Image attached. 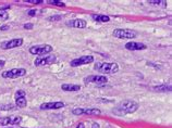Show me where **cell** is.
Here are the masks:
<instances>
[{"label": "cell", "mask_w": 172, "mask_h": 128, "mask_svg": "<svg viewBox=\"0 0 172 128\" xmlns=\"http://www.w3.org/2000/svg\"><path fill=\"white\" fill-rule=\"evenodd\" d=\"M49 5H58V7H64V2L60 1V0H48L47 1Z\"/></svg>", "instance_id": "obj_19"}, {"label": "cell", "mask_w": 172, "mask_h": 128, "mask_svg": "<svg viewBox=\"0 0 172 128\" xmlns=\"http://www.w3.org/2000/svg\"><path fill=\"white\" fill-rule=\"evenodd\" d=\"M5 60H0V71L5 67Z\"/></svg>", "instance_id": "obj_26"}, {"label": "cell", "mask_w": 172, "mask_h": 128, "mask_svg": "<svg viewBox=\"0 0 172 128\" xmlns=\"http://www.w3.org/2000/svg\"><path fill=\"white\" fill-rule=\"evenodd\" d=\"M76 128H85V125H84L83 123H80L79 125H77V127Z\"/></svg>", "instance_id": "obj_30"}, {"label": "cell", "mask_w": 172, "mask_h": 128, "mask_svg": "<svg viewBox=\"0 0 172 128\" xmlns=\"http://www.w3.org/2000/svg\"><path fill=\"white\" fill-rule=\"evenodd\" d=\"M9 28V26H7V25H3V26H0V31H7Z\"/></svg>", "instance_id": "obj_28"}, {"label": "cell", "mask_w": 172, "mask_h": 128, "mask_svg": "<svg viewBox=\"0 0 172 128\" xmlns=\"http://www.w3.org/2000/svg\"><path fill=\"white\" fill-rule=\"evenodd\" d=\"M54 50L52 46L50 45H40V46H33L30 48V53L35 54V55H45L47 53H50Z\"/></svg>", "instance_id": "obj_4"}, {"label": "cell", "mask_w": 172, "mask_h": 128, "mask_svg": "<svg viewBox=\"0 0 172 128\" xmlns=\"http://www.w3.org/2000/svg\"><path fill=\"white\" fill-rule=\"evenodd\" d=\"M148 2L150 3V5H166V1H163V0H148Z\"/></svg>", "instance_id": "obj_21"}, {"label": "cell", "mask_w": 172, "mask_h": 128, "mask_svg": "<svg viewBox=\"0 0 172 128\" xmlns=\"http://www.w3.org/2000/svg\"><path fill=\"white\" fill-rule=\"evenodd\" d=\"M138 109V103L133 101V100H124L119 103L117 107L112 110L113 113H116L117 115H125V114H131L137 111Z\"/></svg>", "instance_id": "obj_1"}, {"label": "cell", "mask_w": 172, "mask_h": 128, "mask_svg": "<svg viewBox=\"0 0 172 128\" xmlns=\"http://www.w3.org/2000/svg\"><path fill=\"white\" fill-rule=\"evenodd\" d=\"M91 17L94 19V21L101 22V23H106V22L110 21V17L108 15H103V14H93Z\"/></svg>", "instance_id": "obj_17"}, {"label": "cell", "mask_w": 172, "mask_h": 128, "mask_svg": "<svg viewBox=\"0 0 172 128\" xmlns=\"http://www.w3.org/2000/svg\"><path fill=\"white\" fill-rule=\"evenodd\" d=\"M23 43V39L22 38H14V39H11V40H7V41H3L1 43L0 47L3 50H8V49H13V48H17L22 46Z\"/></svg>", "instance_id": "obj_10"}, {"label": "cell", "mask_w": 172, "mask_h": 128, "mask_svg": "<svg viewBox=\"0 0 172 128\" xmlns=\"http://www.w3.org/2000/svg\"><path fill=\"white\" fill-rule=\"evenodd\" d=\"M8 17H9V14L7 11L0 10V21H5V20H8Z\"/></svg>", "instance_id": "obj_20"}, {"label": "cell", "mask_w": 172, "mask_h": 128, "mask_svg": "<svg viewBox=\"0 0 172 128\" xmlns=\"http://www.w3.org/2000/svg\"><path fill=\"white\" fill-rule=\"evenodd\" d=\"M62 19V16L61 15H52V16H49L48 20L49 21H59Z\"/></svg>", "instance_id": "obj_22"}, {"label": "cell", "mask_w": 172, "mask_h": 128, "mask_svg": "<svg viewBox=\"0 0 172 128\" xmlns=\"http://www.w3.org/2000/svg\"><path fill=\"white\" fill-rule=\"evenodd\" d=\"M94 69L102 74H113L119 71V65L117 63H96Z\"/></svg>", "instance_id": "obj_2"}, {"label": "cell", "mask_w": 172, "mask_h": 128, "mask_svg": "<svg viewBox=\"0 0 172 128\" xmlns=\"http://www.w3.org/2000/svg\"><path fill=\"white\" fill-rule=\"evenodd\" d=\"M33 27H34V24H33V23H26V24H24V28H25V29H32Z\"/></svg>", "instance_id": "obj_25"}, {"label": "cell", "mask_w": 172, "mask_h": 128, "mask_svg": "<svg viewBox=\"0 0 172 128\" xmlns=\"http://www.w3.org/2000/svg\"><path fill=\"white\" fill-rule=\"evenodd\" d=\"M125 49L131 50V51H136V50H145L147 49V46L145 43H136V41H130V43H125Z\"/></svg>", "instance_id": "obj_14"}, {"label": "cell", "mask_w": 172, "mask_h": 128, "mask_svg": "<svg viewBox=\"0 0 172 128\" xmlns=\"http://www.w3.org/2000/svg\"><path fill=\"white\" fill-rule=\"evenodd\" d=\"M22 122L20 116H12V117H3L0 119V126H7V125H17Z\"/></svg>", "instance_id": "obj_11"}, {"label": "cell", "mask_w": 172, "mask_h": 128, "mask_svg": "<svg viewBox=\"0 0 172 128\" xmlns=\"http://www.w3.org/2000/svg\"><path fill=\"white\" fill-rule=\"evenodd\" d=\"M15 104L19 107H25L27 104L26 98H25V92L22 90H19L15 93Z\"/></svg>", "instance_id": "obj_12"}, {"label": "cell", "mask_w": 172, "mask_h": 128, "mask_svg": "<svg viewBox=\"0 0 172 128\" xmlns=\"http://www.w3.org/2000/svg\"><path fill=\"white\" fill-rule=\"evenodd\" d=\"M154 90L156 91H163V92H167V91H171V87L167 85H161V86H156L153 88Z\"/></svg>", "instance_id": "obj_18"}, {"label": "cell", "mask_w": 172, "mask_h": 128, "mask_svg": "<svg viewBox=\"0 0 172 128\" xmlns=\"http://www.w3.org/2000/svg\"><path fill=\"white\" fill-rule=\"evenodd\" d=\"M35 14H36V10H31L28 12V15L30 16H34Z\"/></svg>", "instance_id": "obj_27"}, {"label": "cell", "mask_w": 172, "mask_h": 128, "mask_svg": "<svg viewBox=\"0 0 172 128\" xmlns=\"http://www.w3.org/2000/svg\"><path fill=\"white\" fill-rule=\"evenodd\" d=\"M61 89L63 91H71V92H74V91H79L81 89V86L80 85H74V84H63L61 86Z\"/></svg>", "instance_id": "obj_16"}, {"label": "cell", "mask_w": 172, "mask_h": 128, "mask_svg": "<svg viewBox=\"0 0 172 128\" xmlns=\"http://www.w3.org/2000/svg\"><path fill=\"white\" fill-rule=\"evenodd\" d=\"M67 25L71 27H74V28H80V29H83L85 28L87 23H86L85 20H82V19H75V20H72V21L67 22Z\"/></svg>", "instance_id": "obj_15"}, {"label": "cell", "mask_w": 172, "mask_h": 128, "mask_svg": "<svg viewBox=\"0 0 172 128\" xmlns=\"http://www.w3.org/2000/svg\"><path fill=\"white\" fill-rule=\"evenodd\" d=\"M56 61V55L54 54H48L45 57H40L34 61V64L36 66H45V65H50Z\"/></svg>", "instance_id": "obj_9"}, {"label": "cell", "mask_w": 172, "mask_h": 128, "mask_svg": "<svg viewBox=\"0 0 172 128\" xmlns=\"http://www.w3.org/2000/svg\"><path fill=\"white\" fill-rule=\"evenodd\" d=\"M26 74L25 69H11L2 73L3 78H19Z\"/></svg>", "instance_id": "obj_6"}, {"label": "cell", "mask_w": 172, "mask_h": 128, "mask_svg": "<svg viewBox=\"0 0 172 128\" xmlns=\"http://www.w3.org/2000/svg\"><path fill=\"white\" fill-rule=\"evenodd\" d=\"M108 78L103 75H89L84 78V83L85 84H95V85H105L107 84Z\"/></svg>", "instance_id": "obj_5"}, {"label": "cell", "mask_w": 172, "mask_h": 128, "mask_svg": "<svg viewBox=\"0 0 172 128\" xmlns=\"http://www.w3.org/2000/svg\"><path fill=\"white\" fill-rule=\"evenodd\" d=\"M112 35L119 39H133L137 36V32L128 28H117L112 32Z\"/></svg>", "instance_id": "obj_3"}, {"label": "cell", "mask_w": 172, "mask_h": 128, "mask_svg": "<svg viewBox=\"0 0 172 128\" xmlns=\"http://www.w3.org/2000/svg\"><path fill=\"white\" fill-rule=\"evenodd\" d=\"M93 62H94V57L93 55H83V57L72 60L70 62V65L72 67H77V66L86 65V64L93 63Z\"/></svg>", "instance_id": "obj_7"}, {"label": "cell", "mask_w": 172, "mask_h": 128, "mask_svg": "<svg viewBox=\"0 0 172 128\" xmlns=\"http://www.w3.org/2000/svg\"><path fill=\"white\" fill-rule=\"evenodd\" d=\"M72 113L74 115H83V114H86V115H99L101 111L97 107H87V109H82V107H77V109H74Z\"/></svg>", "instance_id": "obj_8"}, {"label": "cell", "mask_w": 172, "mask_h": 128, "mask_svg": "<svg viewBox=\"0 0 172 128\" xmlns=\"http://www.w3.org/2000/svg\"><path fill=\"white\" fill-rule=\"evenodd\" d=\"M11 109H13V105L12 104H8V105H0V110H11Z\"/></svg>", "instance_id": "obj_24"}, {"label": "cell", "mask_w": 172, "mask_h": 128, "mask_svg": "<svg viewBox=\"0 0 172 128\" xmlns=\"http://www.w3.org/2000/svg\"><path fill=\"white\" fill-rule=\"evenodd\" d=\"M64 107L63 102H46L40 105V110H57V109H61Z\"/></svg>", "instance_id": "obj_13"}, {"label": "cell", "mask_w": 172, "mask_h": 128, "mask_svg": "<svg viewBox=\"0 0 172 128\" xmlns=\"http://www.w3.org/2000/svg\"><path fill=\"white\" fill-rule=\"evenodd\" d=\"M26 2H30V3H33V5H38V3L44 2V1L43 0H26Z\"/></svg>", "instance_id": "obj_23"}, {"label": "cell", "mask_w": 172, "mask_h": 128, "mask_svg": "<svg viewBox=\"0 0 172 128\" xmlns=\"http://www.w3.org/2000/svg\"><path fill=\"white\" fill-rule=\"evenodd\" d=\"M91 128H99V125L97 123H93V125H91Z\"/></svg>", "instance_id": "obj_29"}]
</instances>
